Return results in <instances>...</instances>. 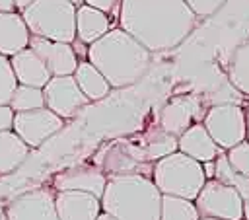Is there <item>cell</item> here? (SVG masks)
<instances>
[{"instance_id": "cell-1", "label": "cell", "mask_w": 249, "mask_h": 220, "mask_svg": "<svg viewBox=\"0 0 249 220\" xmlns=\"http://www.w3.org/2000/svg\"><path fill=\"white\" fill-rule=\"evenodd\" d=\"M121 29L150 53L169 51L195 29L196 16L185 0H121Z\"/></svg>"}, {"instance_id": "cell-2", "label": "cell", "mask_w": 249, "mask_h": 220, "mask_svg": "<svg viewBox=\"0 0 249 220\" xmlns=\"http://www.w3.org/2000/svg\"><path fill=\"white\" fill-rule=\"evenodd\" d=\"M88 62L99 70L111 88H124L136 84L146 74L152 53L126 31L115 27L88 45Z\"/></svg>"}, {"instance_id": "cell-3", "label": "cell", "mask_w": 249, "mask_h": 220, "mask_svg": "<svg viewBox=\"0 0 249 220\" xmlns=\"http://www.w3.org/2000/svg\"><path fill=\"white\" fill-rule=\"evenodd\" d=\"M101 212L115 220H160L161 193L150 177L144 175H113L99 199Z\"/></svg>"}, {"instance_id": "cell-4", "label": "cell", "mask_w": 249, "mask_h": 220, "mask_svg": "<svg viewBox=\"0 0 249 220\" xmlns=\"http://www.w3.org/2000/svg\"><path fill=\"white\" fill-rule=\"evenodd\" d=\"M29 35L58 43L76 39V6L68 0H33L21 10Z\"/></svg>"}, {"instance_id": "cell-5", "label": "cell", "mask_w": 249, "mask_h": 220, "mask_svg": "<svg viewBox=\"0 0 249 220\" xmlns=\"http://www.w3.org/2000/svg\"><path fill=\"white\" fill-rule=\"evenodd\" d=\"M150 179L161 195L181 197L187 201H195L206 181L202 164L185 156L179 150L160 158L152 167Z\"/></svg>"}, {"instance_id": "cell-6", "label": "cell", "mask_w": 249, "mask_h": 220, "mask_svg": "<svg viewBox=\"0 0 249 220\" xmlns=\"http://www.w3.org/2000/svg\"><path fill=\"white\" fill-rule=\"evenodd\" d=\"M195 206L200 218L218 220H243V201L237 191L216 179H206L198 195L195 197Z\"/></svg>"}, {"instance_id": "cell-7", "label": "cell", "mask_w": 249, "mask_h": 220, "mask_svg": "<svg viewBox=\"0 0 249 220\" xmlns=\"http://www.w3.org/2000/svg\"><path fill=\"white\" fill-rule=\"evenodd\" d=\"M202 125L218 148L228 150L245 140V113L235 103H218L208 109Z\"/></svg>"}, {"instance_id": "cell-8", "label": "cell", "mask_w": 249, "mask_h": 220, "mask_svg": "<svg viewBox=\"0 0 249 220\" xmlns=\"http://www.w3.org/2000/svg\"><path fill=\"white\" fill-rule=\"evenodd\" d=\"M62 127H64V119H60L47 107L14 113V123H12V130L29 148H39L45 140L54 136Z\"/></svg>"}, {"instance_id": "cell-9", "label": "cell", "mask_w": 249, "mask_h": 220, "mask_svg": "<svg viewBox=\"0 0 249 220\" xmlns=\"http://www.w3.org/2000/svg\"><path fill=\"white\" fill-rule=\"evenodd\" d=\"M43 95H45V107L51 109L60 119H74L89 103V99L80 92L72 74L53 76L45 84Z\"/></svg>"}, {"instance_id": "cell-10", "label": "cell", "mask_w": 249, "mask_h": 220, "mask_svg": "<svg viewBox=\"0 0 249 220\" xmlns=\"http://www.w3.org/2000/svg\"><path fill=\"white\" fill-rule=\"evenodd\" d=\"M4 214L8 220H58L54 193L47 187L21 193L8 202Z\"/></svg>"}, {"instance_id": "cell-11", "label": "cell", "mask_w": 249, "mask_h": 220, "mask_svg": "<svg viewBox=\"0 0 249 220\" xmlns=\"http://www.w3.org/2000/svg\"><path fill=\"white\" fill-rule=\"evenodd\" d=\"M27 47L45 62L51 76H70L74 74L80 62L70 43H58V41H49L43 37L29 35Z\"/></svg>"}, {"instance_id": "cell-12", "label": "cell", "mask_w": 249, "mask_h": 220, "mask_svg": "<svg viewBox=\"0 0 249 220\" xmlns=\"http://www.w3.org/2000/svg\"><path fill=\"white\" fill-rule=\"evenodd\" d=\"M105 185H107V175L99 167L86 164L70 165L53 177V187L56 191H82L97 199H101Z\"/></svg>"}, {"instance_id": "cell-13", "label": "cell", "mask_w": 249, "mask_h": 220, "mask_svg": "<svg viewBox=\"0 0 249 220\" xmlns=\"http://www.w3.org/2000/svg\"><path fill=\"white\" fill-rule=\"evenodd\" d=\"M160 128L171 136L183 134L193 121H200V105L193 95H177L171 97L160 111Z\"/></svg>"}, {"instance_id": "cell-14", "label": "cell", "mask_w": 249, "mask_h": 220, "mask_svg": "<svg viewBox=\"0 0 249 220\" xmlns=\"http://www.w3.org/2000/svg\"><path fill=\"white\" fill-rule=\"evenodd\" d=\"M54 208L58 220H95L101 212L97 197L82 191H56Z\"/></svg>"}, {"instance_id": "cell-15", "label": "cell", "mask_w": 249, "mask_h": 220, "mask_svg": "<svg viewBox=\"0 0 249 220\" xmlns=\"http://www.w3.org/2000/svg\"><path fill=\"white\" fill-rule=\"evenodd\" d=\"M177 150L200 164L212 162L220 152V148L210 138L202 123H193L183 134L177 136Z\"/></svg>"}, {"instance_id": "cell-16", "label": "cell", "mask_w": 249, "mask_h": 220, "mask_svg": "<svg viewBox=\"0 0 249 220\" xmlns=\"http://www.w3.org/2000/svg\"><path fill=\"white\" fill-rule=\"evenodd\" d=\"M10 64H12V70H14L18 84H25V86H33V88H45V84L53 78L51 72L47 70L45 62L29 47L12 55Z\"/></svg>"}, {"instance_id": "cell-17", "label": "cell", "mask_w": 249, "mask_h": 220, "mask_svg": "<svg viewBox=\"0 0 249 220\" xmlns=\"http://www.w3.org/2000/svg\"><path fill=\"white\" fill-rule=\"evenodd\" d=\"M29 43V29L18 12H0V55L12 56Z\"/></svg>"}, {"instance_id": "cell-18", "label": "cell", "mask_w": 249, "mask_h": 220, "mask_svg": "<svg viewBox=\"0 0 249 220\" xmlns=\"http://www.w3.org/2000/svg\"><path fill=\"white\" fill-rule=\"evenodd\" d=\"M109 29H111V21L107 14L89 8L86 4H80L76 8V39L82 41L84 45L97 41Z\"/></svg>"}, {"instance_id": "cell-19", "label": "cell", "mask_w": 249, "mask_h": 220, "mask_svg": "<svg viewBox=\"0 0 249 220\" xmlns=\"http://www.w3.org/2000/svg\"><path fill=\"white\" fill-rule=\"evenodd\" d=\"M72 76H74V80H76L80 92H82L89 101H99V99H103V97L109 93V90H111L109 82H107V80L99 74V70H97L95 66H91L88 60H80Z\"/></svg>"}, {"instance_id": "cell-20", "label": "cell", "mask_w": 249, "mask_h": 220, "mask_svg": "<svg viewBox=\"0 0 249 220\" xmlns=\"http://www.w3.org/2000/svg\"><path fill=\"white\" fill-rule=\"evenodd\" d=\"M29 154V146L14 132L0 130V175L18 169Z\"/></svg>"}, {"instance_id": "cell-21", "label": "cell", "mask_w": 249, "mask_h": 220, "mask_svg": "<svg viewBox=\"0 0 249 220\" xmlns=\"http://www.w3.org/2000/svg\"><path fill=\"white\" fill-rule=\"evenodd\" d=\"M228 80L239 93L249 95V39L233 51L228 68Z\"/></svg>"}, {"instance_id": "cell-22", "label": "cell", "mask_w": 249, "mask_h": 220, "mask_svg": "<svg viewBox=\"0 0 249 220\" xmlns=\"http://www.w3.org/2000/svg\"><path fill=\"white\" fill-rule=\"evenodd\" d=\"M140 148H142L144 158L148 162H152V160L158 162L160 158L177 152V136H171L158 127V128H152L144 134V144Z\"/></svg>"}, {"instance_id": "cell-23", "label": "cell", "mask_w": 249, "mask_h": 220, "mask_svg": "<svg viewBox=\"0 0 249 220\" xmlns=\"http://www.w3.org/2000/svg\"><path fill=\"white\" fill-rule=\"evenodd\" d=\"M198 212L193 201L161 195V206H160V220H198Z\"/></svg>"}, {"instance_id": "cell-24", "label": "cell", "mask_w": 249, "mask_h": 220, "mask_svg": "<svg viewBox=\"0 0 249 220\" xmlns=\"http://www.w3.org/2000/svg\"><path fill=\"white\" fill-rule=\"evenodd\" d=\"M10 109L14 113L19 111H31V109H39L45 107V95H43V88H33V86H25V84H18L10 101H8Z\"/></svg>"}, {"instance_id": "cell-25", "label": "cell", "mask_w": 249, "mask_h": 220, "mask_svg": "<svg viewBox=\"0 0 249 220\" xmlns=\"http://www.w3.org/2000/svg\"><path fill=\"white\" fill-rule=\"evenodd\" d=\"M226 158L235 173L249 177V140H241L239 144L226 150Z\"/></svg>"}, {"instance_id": "cell-26", "label": "cell", "mask_w": 249, "mask_h": 220, "mask_svg": "<svg viewBox=\"0 0 249 220\" xmlns=\"http://www.w3.org/2000/svg\"><path fill=\"white\" fill-rule=\"evenodd\" d=\"M16 86H18V80L14 76L10 58L0 55V105H8Z\"/></svg>"}, {"instance_id": "cell-27", "label": "cell", "mask_w": 249, "mask_h": 220, "mask_svg": "<svg viewBox=\"0 0 249 220\" xmlns=\"http://www.w3.org/2000/svg\"><path fill=\"white\" fill-rule=\"evenodd\" d=\"M214 160H216V162H214V177H212V179H216V181H220V183L231 187V181H233V177H235V171H233V167L230 165V162H228V158H226V152L220 148V152H218V156H216Z\"/></svg>"}, {"instance_id": "cell-28", "label": "cell", "mask_w": 249, "mask_h": 220, "mask_svg": "<svg viewBox=\"0 0 249 220\" xmlns=\"http://www.w3.org/2000/svg\"><path fill=\"white\" fill-rule=\"evenodd\" d=\"M224 2L226 0H185V4L191 8V12L196 18H206L216 14L224 6Z\"/></svg>"}, {"instance_id": "cell-29", "label": "cell", "mask_w": 249, "mask_h": 220, "mask_svg": "<svg viewBox=\"0 0 249 220\" xmlns=\"http://www.w3.org/2000/svg\"><path fill=\"white\" fill-rule=\"evenodd\" d=\"M231 187L237 191V195L241 197V201H247L249 199V177L247 175L235 173V177L231 181Z\"/></svg>"}, {"instance_id": "cell-30", "label": "cell", "mask_w": 249, "mask_h": 220, "mask_svg": "<svg viewBox=\"0 0 249 220\" xmlns=\"http://www.w3.org/2000/svg\"><path fill=\"white\" fill-rule=\"evenodd\" d=\"M14 123V111L10 105H0V130H12Z\"/></svg>"}, {"instance_id": "cell-31", "label": "cell", "mask_w": 249, "mask_h": 220, "mask_svg": "<svg viewBox=\"0 0 249 220\" xmlns=\"http://www.w3.org/2000/svg\"><path fill=\"white\" fill-rule=\"evenodd\" d=\"M115 2H117V0H84L86 6L95 8V10L103 12V14H109V12L115 8Z\"/></svg>"}, {"instance_id": "cell-32", "label": "cell", "mask_w": 249, "mask_h": 220, "mask_svg": "<svg viewBox=\"0 0 249 220\" xmlns=\"http://www.w3.org/2000/svg\"><path fill=\"white\" fill-rule=\"evenodd\" d=\"M202 171H204L206 179H212L214 177V160L212 162H202Z\"/></svg>"}, {"instance_id": "cell-33", "label": "cell", "mask_w": 249, "mask_h": 220, "mask_svg": "<svg viewBox=\"0 0 249 220\" xmlns=\"http://www.w3.org/2000/svg\"><path fill=\"white\" fill-rule=\"evenodd\" d=\"M0 12H16V4L14 0H0Z\"/></svg>"}, {"instance_id": "cell-34", "label": "cell", "mask_w": 249, "mask_h": 220, "mask_svg": "<svg viewBox=\"0 0 249 220\" xmlns=\"http://www.w3.org/2000/svg\"><path fill=\"white\" fill-rule=\"evenodd\" d=\"M31 2H33V0H14V4H16V10H19V12H21L23 8H27Z\"/></svg>"}, {"instance_id": "cell-35", "label": "cell", "mask_w": 249, "mask_h": 220, "mask_svg": "<svg viewBox=\"0 0 249 220\" xmlns=\"http://www.w3.org/2000/svg\"><path fill=\"white\" fill-rule=\"evenodd\" d=\"M245 113V140H249V105H247V111Z\"/></svg>"}, {"instance_id": "cell-36", "label": "cell", "mask_w": 249, "mask_h": 220, "mask_svg": "<svg viewBox=\"0 0 249 220\" xmlns=\"http://www.w3.org/2000/svg\"><path fill=\"white\" fill-rule=\"evenodd\" d=\"M241 210H243V220H249V199H247V201H243Z\"/></svg>"}, {"instance_id": "cell-37", "label": "cell", "mask_w": 249, "mask_h": 220, "mask_svg": "<svg viewBox=\"0 0 249 220\" xmlns=\"http://www.w3.org/2000/svg\"><path fill=\"white\" fill-rule=\"evenodd\" d=\"M95 220H115L111 214H107V212H99V216L95 218Z\"/></svg>"}, {"instance_id": "cell-38", "label": "cell", "mask_w": 249, "mask_h": 220, "mask_svg": "<svg viewBox=\"0 0 249 220\" xmlns=\"http://www.w3.org/2000/svg\"><path fill=\"white\" fill-rule=\"evenodd\" d=\"M68 2H72V4H74V6H76V8H78V6H80V4H84V0H68Z\"/></svg>"}, {"instance_id": "cell-39", "label": "cell", "mask_w": 249, "mask_h": 220, "mask_svg": "<svg viewBox=\"0 0 249 220\" xmlns=\"http://www.w3.org/2000/svg\"><path fill=\"white\" fill-rule=\"evenodd\" d=\"M0 220H8V218H6V214H4V212H2V214H0Z\"/></svg>"}, {"instance_id": "cell-40", "label": "cell", "mask_w": 249, "mask_h": 220, "mask_svg": "<svg viewBox=\"0 0 249 220\" xmlns=\"http://www.w3.org/2000/svg\"><path fill=\"white\" fill-rule=\"evenodd\" d=\"M198 220H218V218H198Z\"/></svg>"}]
</instances>
